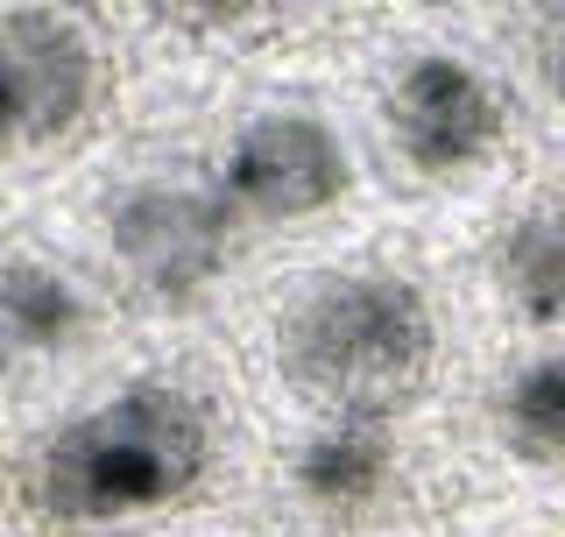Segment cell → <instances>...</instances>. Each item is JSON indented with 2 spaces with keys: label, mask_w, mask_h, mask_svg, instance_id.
I'll list each match as a JSON object with an SVG mask.
<instances>
[{
  "label": "cell",
  "mask_w": 565,
  "mask_h": 537,
  "mask_svg": "<svg viewBox=\"0 0 565 537\" xmlns=\"http://www.w3.org/2000/svg\"><path fill=\"white\" fill-rule=\"evenodd\" d=\"M99 291L50 248H0V375H50L93 347Z\"/></svg>",
  "instance_id": "8"
},
{
  "label": "cell",
  "mask_w": 565,
  "mask_h": 537,
  "mask_svg": "<svg viewBox=\"0 0 565 537\" xmlns=\"http://www.w3.org/2000/svg\"><path fill=\"white\" fill-rule=\"evenodd\" d=\"M494 283L530 326H558L565 318V212L530 206L502 227L494 241Z\"/></svg>",
  "instance_id": "9"
},
{
  "label": "cell",
  "mask_w": 565,
  "mask_h": 537,
  "mask_svg": "<svg viewBox=\"0 0 565 537\" xmlns=\"http://www.w3.org/2000/svg\"><path fill=\"white\" fill-rule=\"evenodd\" d=\"M502 424L530 460H565V354L530 361L502 389Z\"/></svg>",
  "instance_id": "10"
},
{
  "label": "cell",
  "mask_w": 565,
  "mask_h": 537,
  "mask_svg": "<svg viewBox=\"0 0 565 537\" xmlns=\"http://www.w3.org/2000/svg\"><path fill=\"white\" fill-rule=\"evenodd\" d=\"M99 43L64 8H8L0 14V156L57 149L85 128L99 99Z\"/></svg>",
  "instance_id": "5"
},
{
  "label": "cell",
  "mask_w": 565,
  "mask_h": 537,
  "mask_svg": "<svg viewBox=\"0 0 565 537\" xmlns=\"http://www.w3.org/2000/svg\"><path fill=\"white\" fill-rule=\"evenodd\" d=\"M353 141L311 99H276L234 120L226 149L212 156V185L226 212L247 227H305L353 199Z\"/></svg>",
  "instance_id": "4"
},
{
  "label": "cell",
  "mask_w": 565,
  "mask_h": 537,
  "mask_svg": "<svg viewBox=\"0 0 565 537\" xmlns=\"http://www.w3.org/2000/svg\"><path fill=\"white\" fill-rule=\"evenodd\" d=\"M438 361V312L403 268H311L276 304V368L311 410H396Z\"/></svg>",
  "instance_id": "2"
},
{
  "label": "cell",
  "mask_w": 565,
  "mask_h": 537,
  "mask_svg": "<svg viewBox=\"0 0 565 537\" xmlns=\"http://www.w3.org/2000/svg\"><path fill=\"white\" fill-rule=\"evenodd\" d=\"M220 474V403L184 375H135L99 389L35 439L22 495L64 537L135 530L184 509Z\"/></svg>",
  "instance_id": "1"
},
{
  "label": "cell",
  "mask_w": 565,
  "mask_h": 537,
  "mask_svg": "<svg viewBox=\"0 0 565 537\" xmlns=\"http://www.w3.org/2000/svg\"><path fill=\"white\" fill-rule=\"evenodd\" d=\"M403 474L396 410H311L282 445V495L311 524H361Z\"/></svg>",
  "instance_id": "7"
},
{
  "label": "cell",
  "mask_w": 565,
  "mask_h": 537,
  "mask_svg": "<svg viewBox=\"0 0 565 537\" xmlns=\"http://www.w3.org/2000/svg\"><path fill=\"white\" fill-rule=\"evenodd\" d=\"M241 220L226 212L212 170H149L106 206V262L120 291L156 312H191L234 276Z\"/></svg>",
  "instance_id": "3"
},
{
  "label": "cell",
  "mask_w": 565,
  "mask_h": 537,
  "mask_svg": "<svg viewBox=\"0 0 565 537\" xmlns=\"http://www.w3.org/2000/svg\"><path fill=\"white\" fill-rule=\"evenodd\" d=\"M558 22H565V14H558Z\"/></svg>",
  "instance_id": "11"
},
{
  "label": "cell",
  "mask_w": 565,
  "mask_h": 537,
  "mask_svg": "<svg viewBox=\"0 0 565 537\" xmlns=\"http://www.w3.org/2000/svg\"><path fill=\"white\" fill-rule=\"evenodd\" d=\"M382 128L417 177L446 185V177L481 170L502 149L509 106L488 71L467 64L459 50H411L382 85Z\"/></svg>",
  "instance_id": "6"
}]
</instances>
